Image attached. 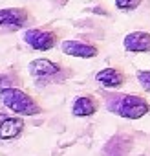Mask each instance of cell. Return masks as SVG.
<instances>
[{"label": "cell", "instance_id": "obj_9", "mask_svg": "<svg viewBox=\"0 0 150 156\" xmlns=\"http://www.w3.org/2000/svg\"><path fill=\"white\" fill-rule=\"evenodd\" d=\"M99 108H101V101L97 96L83 94L79 98H75V101L71 105V114L75 118H88V116H94Z\"/></svg>", "mask_w": 150, "mask_h": 156}, {"label": "cell", "instance_id": "obj_12", "mask_svg": "<svg viewBox=\"0 0 150 156\" xmlns=\"http://www.w3.org/2000/svg\"><path fill=\"white\" fill-rule=\"evenodd\" d=\"M143 0H115V8L119 11H134L141 6Z\"/></svg>", "mask_w": 150, "mask_h": 156}, {"label": "cell", "instance_id": "obj_2", "mask_svg": "<svg viewBox=\"0 0 150 156\" xmlns=\"http://www.w3.org/2000/svg\"><path fill=\"white\" fill-rule=\"evenodd\" d=\"M108 110L124 119H139L150 112V103L137 94H115L108 101Z\"/></svg>", "mask_w": 150, "mask_h": 156}, {"label": "cell", "instance_id": "obj_11", "mask_svg": "<svg viewBox=\"0 0 150 156\" xmlns=\"http://www.w3.org/2000/svg\"><path fill=\"white\" fill-rule=\"evenodd\" d=\"M22 83H24L22 77H20V73L15 68H9V70L0 72V90L13 88V87H22Z\"/></svg>", "mask_w": 150, "mask_h": 156}, {"label": "cell", "instance_id": "obj_6", "mask_svg": "<svg viewBox=\"0 0 150 156\" xmlns=\"http://www.w3.org/2000/svg\"><path fill=\"white\" fill-rule=\"evenodd\" d=\"M60 50L62 53L70 55V57H79V59H92L99 55V48L92 42H84V41H75V39H68L60 42Z\"/></svg>", "mask_w": 150, "mask_h": 156}, {"label": "cell", "instance_id": "obj_4", "mask_svg": "<svg viewBox=\"0 0 150 156\" xmlns=\"http://www.w3.org/2000/svg\"><path fill=\"white\" fill-rule=\"evenodd\" d=\"M24 42L37 50V51H48L51 48H55V44L59 42V33L55 30H48V28H29L24 31Z\"/></svg>", "mask_w": 150, "mask_h": 156}, {"label": "cell", "instance_id": "obj_10", "mask_svg": "<svg viewBox=\"0 0 150 156\" xmlns=\"http://www.w3.org/2000/svg\"><path fill=\"white\" fill-rule=\"evenodd\" d=\"M123 46L132 53H148L150 51V31H132L124 37Z\"/></svg>", "mask_w": 150, "mask_h": 156}, {"label": "cell", "instance_id": "obj_3", "mask_svg": "<svg viewBox=\"0 0 150 156\" xmlns=\"http://www.w3.org/2000/svg\"><path fill=\"white\" fill-rule=\"evenodd\" d=\"M28 72L40 85L59 83V81H64L68 75H71V70H66L62 64H59L55 61H49V59H44V57L42 59H33L28 64Z\"/></svg>", "mask_w": 150, "mask_h": 156}, {"label": "cell", "instance_id": "obj_13", "mask_svg": "<svg viewBox=\"0 0 150 156\" xmlns=\"http://www.w3.org/2000/svg\"><path fill=\"white\" fill-rule=\"evenodd\" d=\"M135 75H137V81L143 87V90L150 92V70H139Z\"/></svg>", "mask_w": 150, "mask_h": 156}, {"label": "cell", "instance_id": "obj_7", "mask_svg": "<svg viewBox=\"0 0 150 156\" xmlns=\"http://www.w3.org/2000/svg\"><path fill=\"white\" fill-rule=\"evenodd\" d=\"M26 129V121L24 118L13 116V114H6V112H0V140H15L19 138Z\"/></svg>", "mask_w": 150, "mask_h": 156}, {"label": "cell", "instance_id": "obj_8", "mask_svg": "<svg viewBox=\"0 0 150 156\" xmlns=\"http://www.w3.org/2000/svg\"><path fill=\"white\" fill-rule=\"evenodd\" d=\"M95 81L101 87L114 90V88H121L126 83V73L119 66H108V68H103L95 73Z\"/></svg>", "mask_w": 150, "mask_h": 156}, {"label": "cell", "instance_id": "obj_5", "mask_svg": "<svg viewBox=\"0 0 150 156\" xmlns=\"http://www.w3.org/2000/svg\"><path fill=\"white\" fill-rule=\"evenodd\" d=\"M31 15L24 8H4L0 9V28L4 30H22L29 22Z\"/></svg>", "mask_w": 150, "mask_h": 156}, {"label": "cell", "instance_id": "obj_1", "mask_svg": "<svg viewBox=\"0 0 150 156\" xmlns=\"http://www.w3.org/2000/svg\"><path fill=\"white\" fill-rule=\"evenodd\" d=\"M0 103L8 110H11L13 114H19V116H37V114L44 112L42 105L29 92L22 90L20 87L0 90Z\"/></svg>", "mask_w": 150, "mask_h": 156}]
</instances>
